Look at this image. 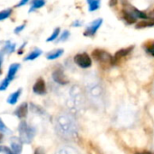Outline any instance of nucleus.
Returning <instances> with one entry per match:
<instances>
[{
    "label": "nucleus",
    "mask_w": 154,
    "mask_h": 154,
    "mask_svg": "<svg viewBox=\"0 0 154 154\" xmlns=\"http://www.w3.org/2000/svg\"><path fill=\"white\" fill-rule=\"evenodd\" d=\"M152 94H154V84H153V86H152Z\"/></svg>",
    "instance_id": "obj_37"
},
{
    "label": "nucleus",
    "mask_w": 154,
    "mask_h": 154,
    "mask_svg": "<svg viewBox=\"0 0 154 154\" xmlns=\"http://www.w3.org/2000/svg\"><path fill=\"white\" fill-rule=\"evenodd\" d=\"M73 61L76 65H78L79 67L83 69H86L92 66V59L90 55L87 53H81V54H77L73 57Z\"/></svg>",
    "instance_id": "obj_7"
},
{
    "label": "nucleus",
    "mask_w": 154,
    "mask_h": 154,
    "mask_svg": "<svg viewBox=\"0 0 154 154\" xmlns=\"http://www.w3.org/2000/svg\"><path fill=\"white\" fill-rule=\"evenodd\" d=\"M59 34H60V28L57 27L54 30L53 34L46 39V42H52V41H54L58 36H59Z\"/></svg>",
    "instance_id": "obj_24"
},
{
    "label": "nucleus",
    "mask_w": 154,
    "mask_h": 154,
    "mask_svg": "<svg viewBox=\"0 0 154 154\" xmlns=\"http://www.w3.org/2000/svg\"><path fill=\"white\" fill-rule=\"evenodd\" d=\"M123 17H124V20L127 21L128 24H133L136 22V18H134L132 16H131L130 14H128L125 11H123Z\"/></svg>",
    "instance_id": "obj_25"
},
{
    "label": "nucleus",
    "mask_w": 154,
    "mask_h": 154,
    "mask_svg": "<svg viewBox=\"0 0 154 154\" xmlns=\"http://www.w3.org/2000/svg\"><path fill=\"white\" fill-rule=\"evenodd\" d=\"M69 36H70V32L68 30H64L63 32V34L61 35V36L59 37L58 42H64L69 38Z\"/></svg>",
    "instance_id": "obj_26"
},
{
    "label": "nucleus",
    "mask_w": 154,
    "mask_h": 154,
    "mask_svg": "<svg viewBox=\"0 0 154 154\" xmlns=\"http://www.w3.org/2000/svg\"><path fill=\"white\" fill-rule=\"evenodd\" d=\"M16 50V44L12 43L10 41H7L4 47H3V52L6 54H12Z\"/></svg>",
    "instance_id": "obj_20"
},
{
    "label": "nucleus",
    "mask_w": 154,
    "mask_h": 154,
    "mask_svg": "<svg viewBox=\"0 0 154 154\" xmlns=\"http://www.w3.org/2000/svg\"><path fill=\"white\" fill-rule=\"evenodd\" d=\"M29 2V0H21V1L16 6V8H20V7H23L25 5H26L27 3Z\"/></svg>",
    "instance_id": "obj_31"
},
{
    "label": "nucleus",
    "mask_w": 154,
    "mask_h": 154,
    "mask_svg": "<svg viewBox=\"0 0 154 154\" xmlns=\"http://www.w3.org/2000/svg\"><path fill=\"white\" fill-rule=\"evenodd\" d=\"M18 132L19 139L22 140V142L29 144L34 140V137L35 135V129L33 126L28 125L26 122L22 121L18 126Z\"/></svg>",
    "instance_id": "obj_4"
},
{
    "label": "nucleus",
    "mask_w": 154,
    "mask_h": 154,
    "mask_svg": "<svg viewBox=\"0 0 154 154\" xmlns=\"http://www.w3.org/2000/svg\"><path fill=\"white\" fill-rule=\"evenodd\" d=\"M133 49V46H130V47H127V48H122L119 51H117L114 54V57H113V62L114 61H117V60H120L123 57H125L126 55H128Z\"/></svg>",
    "instance_id": "obj_15"
},
{
    "label": "nucleus",
    "mask_w": 154,
    "mask_h": 154,
    "mask_svg": "<svg viewBox=\"0 0 154 154\" xmlns=\"http://www.w3.org/2000/svg\"><path fill=\"white\" fill-rule=\"evenodd\" d=\"M135 154H154V152H151V151H147V150H144V151H141V152H136Z\"/></svg>",
    "instance_id": "obj_33"
},
{
    "label": "nucleus",
    "mask_w": 154,
    "mask_h": 154,
    "mask_svg": "<svg viewBox=\"0 0 154 154\" xmlns=\"http://www.w3.org/2000/svg\"><path fill=\"white\" fill-rule=\"evenodd\" d=\"M54 130L57 135L63 140H72L78 136V122L71 112H61L55 116Z\"/></svg>",
    "instance_id": "obj_1"
},
{
    "label": "nucleus",
    "mask_w": 154,
    "mask_h": 154,
    "mask_svg": "<svg viewBox=\"0 0 154 154\" xmlns=\"http://www.w3.org/2000/svg\"><path fill=\"white\" fill-rule=\"evenodd\" d=\"M34 154H45V149L42 147H38L35 149V153Z\"/></svg>",
    "instance_id": "obj_29"
},
{
    "label": "nucleus",
    "mask_w": 154,
    "mask_h": 154,
    "mask_svg": "<svg viewBox=\"0 0 154 154\" xmlns=\"http://www.w3.org/2000/svg\"><path fill=\"white\" fill-rule=\"evenodd\" d=\"M0 132L6 133V134H9V133H11L10 129H8V126L5 124V122L2 121V119H1V118H0Z\"/></svg>",
    "instance_id": "obj_23"
},
{
    "label": "nucleus",
    "mask_w": 154,
    "mask_h": 154,
    "mask_svg": "<svg viewBox=\"0 0 154 154\" xmlns=\"http://www.w3.org/2000/svg\"><path fill=\"white\" fill-rule=\"evenodd\" d=\"M20 68V64L19 63H12L10 66H9V69H8V75L6 78L0 83V91H6L8 89V87L9 86L10 83L14 80L15 76L17 72V71L19 70Z\"/></svg>",
    "instance_id": "obj_5"
},
{
    "label": "nucleus",
    "mask_w": 154,
    "mask_h": 154,
    "mask_svg": "<svg viewBox=\"0 0 154 154\" xmlns=\"http://www.w3.org/2000/svg\"><path fill=\"white\" fill-rule=\"evenodd\" d=\"M33 92L37 95H45L46 94V85L43 78H38L33 86Z\"/></svg>",
    "instance_id": "obj_10"
},
{
    "label": "nucleus",
    "mask_w": 154,
    "mask_h": 154,
    "mask_svg": "<svg viewBox=\"0 0 154 154\" xmlns=\"http://www.w3.org/2000/svg\"><path fill=\"white\" fill-rule=\"evenodd\" d=\"M45 5V0H33L32 5H31V8L29 9V12H32L33 10L41 8Z\"/></svg>",
    "instance_id": "obj_21"
},
{
    "label": "nucleus",
    "mask_w": 154,
    "mask_h": 154,
    "mask_svg": "<svg viewBox=\"0 0 154 154\" xmlns=\"http://www.w3.org/2000/svg\"><path fill=\"white\" fill-rule=\"evenodd\" d=\"M12 14V9H6L3 11H0V21H3L7 18H8Z\"/></svg>",
    "instance_id": "obj_22"
},
{
    "label": "nucleus",
    "mask_w": 154,
    "mask_h": 154,
    "mask_svg": "<svg viewBox=\"0 0 154 154\" xmlns=\"http://www.w3.org/2000/svg\"><path fill=\"white\" fill-rule=\"evenodd\" d=\"M109 4H110V6H111V7H114V6L117 4V0H110Z\"/></svg>",
    "instance_id": "obj_34"
},
{
    "label": "nucleus",
    "mask_w": 154,
    "mask_h": 154,
    "mask_svg": "<svg viewBox=\"0 0 154 154\" xmlns=\"http://www.w3.org/2000/svg\"><path fill=\"white\" fill-rule=\"evenodd\" d=\"M2 58H3V56H2V54L0 53V74H1V65H2Z\"/></svg>",
    "instance_id": "obj_35"
},
{
    "label": "nucleus",
    "mask_w": 154,
    "mask_h": 154,
    "mask_svg": "<svg viewBox=\"0 0 154 154\" xmlns=\"http://www.w3.org/2000/svg\"><path fill=\"white\" fill-rule=\"evenodd\" d=\"M93 58L97 61L98 63H100L101 64H104V65H108L112 63H113V58L112 57V55L102 49H95L93 51Z\"/></svg>",
    "instance_id": "obj_6"
},
{
    "label": "nucleus",
    "mask_w": 154,
    "mask_h": 154,
    "mask_svg": "<svg viewBox=\"0 0 154 154\" xmlns=\"http://www.w3.org/2000/svg\"><path fill=\"white\" fill-rule=\"evenodd\" d=\"M21 93H22V89L20 88V89H18L17 91H16V92H14L13 94H11L9 95V97L8 98V104H10V105H15V104L17 103L19 97H20V95H21Z\"/></svg>",
    "instance_id": "obj_16"
},
{
    "label": "nucleus",
    "mask_w": 154,
    "mask_h": 154,
    "mask_svg": "<svg viewBox=\"0 0 154 154\" xmlns=\"http://www.w3.org/2000/svg\"><path fill=\"white\" fill-rule=\"evenodd\" d=\"M0 153L3 154H14L12 149L7 146H0Z\"/></svg>",
    "instance_id": "obj_28"
},
{
    "label": "nucleus",
    "mask_w": 154,
    "mask_h": 154,
    "mask_svg": "<svg viewBox=\"0 0 154 154\" xmlns=\"http://www.w3.org/2000/svg\"><path fill=\"white\" fill-rule=\"evenodd\" d=\"M3 139H4V136H3L2 132H0V143L3 141Z\"/></svg>",
    "instance_id": "obj_36"
},
{
    "label": "nucleus",
    "mask_w": 154,
    "mask_h": 154,
    "mask_svg": "<svg viewBox=\"0 0 154 154\" xmlns=\"http://www.w3.org/2000/svg\"><path fill=\"white\" fill-rule=\"evenodd\" d=\"M10 149L14 154H21L23 150V142L17 137H13L10 140Z\"/></svg>",
    "instance_id": "obj_11"
},
{
    "label": "nucleus",
    "mask_w": 154,
    "mask_h": 154,
    "mask_svg": "<svg viewBox=\"0 0 154 154\" xmlns=\"http://www.w3.org/2000/svg\"><path fill=\"white\" fill-rule=\"evenodd\" d=\"M85 87L87 101L98 109L104 108L106 104V95L103 85L98 76L89 74L85 80Z\"/></svg>",
    "instance_id": "obj_2"
},
{
    "label": "nucleus",
    "mask_w": 154,
    "mask_h": 154,
    "mask_svg": "<svg viewBox=\"0 0 154 154\" xmlns=\"http://www.w3.org/2000/svg\"><path fill=\"white\" fill-rule=\"evenodd\" d=\"M63 54V49H56L54 51H51L50 53H48L46 54V58L48 60H54L59 58L60 56H62Z\"/></svg>",
    "instance_id": "obj_17"
},
{
    "label": "nucleus",
    "mask_w": 154,
    "mask_h": 154,
    "mask_svg": "<svg viewBox=\"0 0 154 154\" xmlns=\"http://www.w3.org/2000/svg\"><path fill=\"white\" fill-rule=\"evenodd\" d=\"M52 78L56 84H58L60 85H66L69 84V80L65 76V73H64L63 70L62 68H60V67L56 68V69H54L53 71Z\"/></svg>",
    "instance_id": "obj_8"
},
{
    "label": "nucleus",
    "mask_w": 154,
    "mask_h": 154,
    "mask_svg": "<svg viewBox=\"0 0 154 154\" xmlns=\"http://www.w3.org/2000/svg\"><path fill=\"white\" fill-rule=\"evenodd\" d=\"M125 12H127L128 14H130L131 16H132L134 18H140V19H147L148 18V16L141 12V11H139L138 9H136L135 8H132V7H129L128 9H124Z\"/></svg>",
    "instance_id": "obj_13"
},
{
    "label": "nucleus",
    "mask_w": 154,
    "mask_h": 154,
    "mask_svg": "<svg viewBox=\"0 0 154 154\" xmlns=\"http://www.w3.org/2000/svg\"><path fill=\"white\" fill-rule=\"evenodd\" d=\"M27 113H28V104H27V103H23L15 111V115L19 119L26 118L27 116Z\"/></svg>",
    "instance_id": "obj_12"
},
{
    "label": "nucleus",
    "mask_w": 154,
    "mask_h": 154,
    "mask_svg": "<svg viewBox=\"0 0 154 154\" xmlns=\"http://www.w3.org/2000/svg\"><path fill=\"white\" fill-rule=\"evenodd\" d=\"M103 24V19L102 18H98L94 21H93L85 29L84 35L85 36H94L96 32L98 31V29L100 28V26H102Z\"/></svg>",
    "instance_id": "obj_9"
},
{
    "label": "nucleus",
    "mask_w": 154,
    "mask_h": 154,
    "mask_svg": "<svg viewBox=\"0 0 154 154\" xmlns=\"http://www.w3.org/2000/svg\"><path fill=\"white\" fill-rule=\"evenodd\" d=\"M88 6H89V11L94 12L97 9L100 8V4H101V0H86Z\"/></svg>",
    "instance_id": "obj_18"
},
{
    "label": "nucleus",
    "mask_w": 154,
    "mask_h": 154,
    "mask_svg": "<svg viewBox=\"0 0 154 154\" xmlns=\"http://www.w3.org/2000/svg\"><path fill=\"white\" fill-rule=\"evenodd\" d=\"M26 27V25H22V26H17L16 29H15V34H19L20 32H22L23 30H24V28Z\"/></svg>",
    "instance_id": "obj_30"
},
{
    "label": "nucleus",
    "mask_w": 154,
    "mask_h": 154,
    "mask_svg": "<svg viewBox=\"0 0 154 154\" xmlns=\"http://www.w3.org/2000/svg\"><path fill=\"white\" fill-rule=\"evenodd\" d=\"M55 154H78L77 151L73 147L69 145H64L57 149Z\"/></svg>",
    "instance_id": "obj_14"
},
{
    "label": "nucleus",
    "mask_w": 154,
    "mask_h": 154,
    "mask_svg": "<svg viewBox=\"0 0 154 154\" xmlns=\"http://www.w3.org/2000/svg\"><path fill=\"white\" fill-rule=\"evenodd\" d=\"M82 24H83V22H82V21L77 20V21L73 22L72 26H75V27H78V26H82Z\"/></svg>",
    "instance_id": "obj_32"
},
{
    "label": "nucleus",
    "mask_w": 154,
    "mask_h": 154,
    "mask_svg": "<svg viewBox=\"0 0 154 154\" xmlns=\"http://www.w3.org/2000/svg\"><path fill=\"white\" fill-rule=\"evenodd\" d=\"M145 49H146V51L149 54H151L152 56H154V42H151V43L148 44L146 45V48Z\"/></svg>",
    "instance_id": "obj_27"
},
{
    "label": "nucleus",
    "mask_w": 154,
    "mask_h": 154,
    "mask_svg": "<svg viewBox=\"0 0 154 154\" xmlns=\"http://www.w3.org/2000/svg\"><path fill=\"white\" fill-rule=\"evenodd\" d=\"M41 54H42V50L36 48V49H35L34 51H32V52L24 59V60H25V61H33V60L38 58Z\"/></svg>",
    "instance_id": "obj_19"
},
{
    "label": "nucleus",
    "mask_w": 154,
    "mask_h": 154,
    "mask_svg": "<svg viewBox=\"0 0 154 154\" xmlns=\"http://www.w3.org/2000/svg\"><path fill=\"white\" fill-rule=\"evenodd\" d=\"M87 97L85 91L79 85H73L68 92L67 106L72 113H81L85 110Z\"/></svg>",
    "instance_id": "obj_3"
}]
</instances>
